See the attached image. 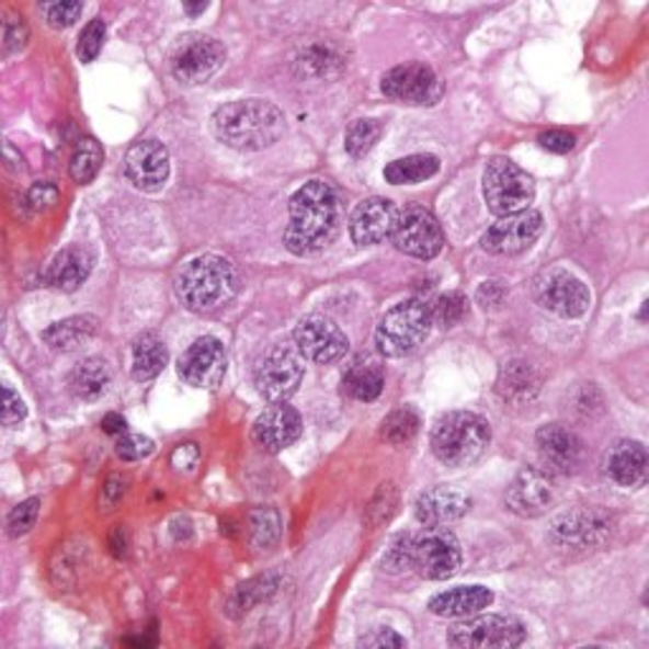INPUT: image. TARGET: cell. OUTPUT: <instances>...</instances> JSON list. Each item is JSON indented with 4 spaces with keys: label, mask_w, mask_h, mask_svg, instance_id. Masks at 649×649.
<instances>
[{
    "label": "cell",
    "mask_w": 649,
    "mask_h": 649,
    "mask_svg": "<svg viewBox=\"0 0 649 649\" xmlns=\"http://www.w3.org/2000/svg\"><path fill=\"white\" fill-rule=\"evenodd\" d=\"M208 8V3H196V5H191V3H185V11H189L191 15H196V13H203Z\"/></svg>",
    "instance_id": "54"
},
{
    "label": "cell",
    "mask_w": 649,
    "mask_h": 649,
    "mask_svg": "<svg viewBox=\"0 0 649 649\" xmlns=\"http://www.w3.org/2000/svg\"><path fill=\"white\" fill-rule=\"evenodd\" d=\"M490 424L472 411H449L432 429V452L446 467H469L490 446Z\"/></svg>",
    "instance_id": "4"
},
{
    "label": "cell",
    "mask_w": 649,
    "mask_h": 649,
    "mask_svg": "<svg viewBox=\"0 0 649 649\" xmlns=\"http://www.w3.org/2000/svg\"><path fill=\"white\" fill-rule=\"evenodd\" d=\"M305 376V358L297 345L274 343L262 358L257 361L254 384L262 399L270 403H284L297 391Z\"/></svg>",
    "instance_id": "7"
},
{
    "label": "cell",
    "mask_w": 649,
    "mask_h": 649,
    "mask_svg": "<svg viewBox=\"0 0 649 649\" xmlns=\"http://www.w3.org/2000/svg\"><path fill=\"white\" fill-rule=\"evenodd\" d=\"M96 322L94 315H75V318H67L61 322H54L52 328H46L41 332V340L52 348V351H75V348L89 343L96 335Z\"/></svg>",
    "instance_id": "28"
},
{
    "label": "cell",
    "mask_w": 649,
    "mask_h": 649,
    "mask_svg": "<svg viewBox=\"0 0 649 649\" xmlns=\"http://www.w3.org/2000/svg\"><path fill=\"white\" fill-rule=\"evenodd\" d=\"M391 239L396 249L413 259H434L444 249V231L432 210L409 206L399 210Z\"/></svg>",
    "instance_id": "11"
},
{
    "label": "cell",
    "mask_w": 649,
    "mask_h": 649,
    "mask_svg": "<svg viewBox=\"0 0 649 649\" xmlns=\"http://www.w3.org/2000/svg\"><path fill=\"white\" fill-rule=\"evenodd\" d=\"M102 429H104V432H107V434H115V436L119 434V436H122V434L127 432V421L122 419L119 413H107V417L102 419Z\"/></svg>",
    "instance_id": "53"
},
{
    "label": "cell",
    "mask_w": 649,
    "mask_h": 649,
    "mask_svg": "<svg viewBox=\"0 0 649 649\" xmlns=\"http://www.w3.org/2000/svg\"><path fill=\"white\" fill-rule=\"evenodd\" d=\"M494 594L487 587H457L436 594L429 602V612L444 619H465V616L480 614L482 608L492 604Z\"/></svg>",
    "instance_id": "24"
},
{
    "label": "cell",
    "mask_w": 649,
    "mask_h": 649,
    "mask_svg": "<svg viewBox=\"0 0 649 649\" xmlns=\"http://www.w3.org/2000/svg\"><path fill=\"white\" fill-rule=\"evenodd\" d=\"M343 391L355 401H376L384 391V371L376 363H355L345 371Z\"/></svg>",
    "instance_id": "33"
},
{
    "label": "cell",
    "mask_w": 649,
    "mask_h": 649,
    "mask_svg": "<svg viewBox=\"0 0 649 649\" xmlns=\"http://www.w3.org/2000/svg\"><path fill=\"white\" fill-rule=\"evenodd\" d=\"M378 137H380V125L376 119H355L345 133V150L351 152L353 158H365L373 148H376Z\"/></svg>",
    "instance_id": "37"
},
{
    "label": "cell",
    "mask_w": 649,
    "mask_h": 649,
    "mask_svg": "<svg viewBox=\"0 0 649 649\" xmlns=\"http://www.w3.org/2000/svg\"><path fill=\"white\" fill-rule=\"evenodd\" d=\"M469 505H472V498L467 492H462L459 487L449 485H436L432 490L421 492L417 500V521L426 527L434 525H449L459 517L467 515Z\"/></svg>",
    "instance_id": "23"
},
{
    "label": "cell",
    "mask_w": 649,
    "mask_h": 649,
    "mask_svg": "<svg viewBox=\"0 0 649 649\" xmlns=\"http://www.w3.org/2000/svg\"><path fill=\"white\" fill-rule=\"evenodd\" d=\"M0 419H3V426H15L26 419V403L19 394L13 391L11 386H3V409H0Z\"/></svg>",
    "instance_id": "45"
},
{
    "label": "cell",
    "mask_w": 649,
    "mask_h": 649,
    "mask_svg": "<svg viewBox=\"0 0 649 649\" xmlns=\"http://www.w3.org/2000/svg\"><path fill=\"white\" fill-rule=\"evenodd\" d=\"M117 457L125 462H140L156 452V442L145 434H122L117 440Z\"/></svg>",
    "instance_id": "43"
},
{
    "label": "cell",
    "mask_w": 649,
    "mask_h": 649,
    "mask_svg": "<svg viewBox=\"0 0 649 649\" xmlns=\"http://www.w3.org/2000/svg\"><path fill=\"white\" fill-rule=\"evenodd\" d=\"M104 162V152H102V145L94 140V137H81L75 148V156H71V178H75L77 183H92L96 173H100Z\"/></svg>",
    "instance_id": "34"
},
{
    "label": "cell",
    "mask_w": 649,
    "mask_h": 649,
    "mask_svg": "<svg viewBox=\"0 0 649 649\" xmlns=\"http://www.w3.org/2000/svg\"><path fill=\"white\" fill-rule=\"evenodd\" d=\"M467 312L469 303L462 292H446V295H442L432 305V318L436 324H442V328H454V324H459L467 318Z\"/></svg>",
    "instance_id": "38"
},
{
    "label": "cell",
    "mask_w": 649,
    "mask_h": 649,
    "mask_svg": "<svg viewBox=\"0 0 649 649\" xmlns=\"http://www.w3.org/2000/svg\"><path fill=\"white\" fill-rule=\"evenodd\" d=\"M380 92L399 104H434L442 96V81L426 64L411 61L388 71Z\"/></svg>",
    "instance_id": "16"
},
{
    "label": "cell",
    "mask_w": 649,
    "mask_h": 649,
    "mask_svg": "<svg viewBox=\"0 0 649 649\" xmlns=\"http://www.w3.org/2000/svg\"><path fill=\"white\" fill-rule=\"evenodd\" d=\"M168 363V348L156 332H143L133 345V378L135 380H150L166 368Z\"/></svg>",
    "instance_id": "31"
},
{
    "label": "cell",
    "mask_w": 649,
    "mask_h": 649,
    "mask_svg": "<svg viewBox=\"0 0 649 649\" xmlns=\"http://www.w3.org/2000/svg\"><path fill=\"white\" fill-rule=\"evenodd\" d=\"M295 345L307 361L332 363L348 353V335L328 315L312 312L297 322Z\"/></svg>",
    "instance_id": "14"
},
{
    "label": "cell",
    "mask_w": 649,
    "mask_h": 649,
    "mask_svg": "<svg viewBox=\"0 0 649 649\" xmlns=\"http://www.w3.org/2000/svg\"><path fill=\"white\" fill-rule=\"evenodd\" d=\"M38 513H41L38 498H29L19 502V505L11 510V515H8V535H11V538H21V535H26L31 527L36 525Z\"/></svg>",
    "instance_id": "39"
},
{
    "label": "cell",
    "mask_w": 649,
    "mask_h": 649,
    "mask_svg": "<svg viewBox=\"0 0 649 649\" xmlns=\"http://www.w3.org/2000/svg\"><path fill=\"white\" fill-rule=\"evenodd\" d=\"M358 647H368V649H384V647H406V639L399 635V631L388 629V627H376L358 639Z\"/></svg>",
    "instance_id": "46"
},
{
    "label": "cell",
    "mask_w": 649,
    "mask_h": 649,
    "mask_svg": "<svg viewBox=\"0 0 649 649\" xmlns=\"http://www.w3.org/2000/svg\"><path fill=\"white\" fill-rule=\"evenodd\" d=\"M277 589H280V579L274 573L257 576V579L241 583V587L234 591L229 596V604H226V614H229L231 619H241V616L249 614L257 604H262L266 599L277 594Z\"/></svg>",
    "instance_id": "30"
},
{
    "label": "cell",
    "mask_w": 649,
    "mask_h": 649,
    "mask_svg": "<svg viewBox=\"0 0 649 649\" xmlns=\"http://www.w3.org/2000/svg\"><path fill=\"white\" fill-rule=\"evenodd\" d=\"M606 472L616 485L639 487L647 477V452L639 442L622 440L612 446L606 457Z\"/></svg>",
    "instance_id": "25"
},
{
    "label": "cell",
    "mask_w": 649,
    "mask_h": 649,
    "mask_svg": "<svg viewBox=\"0 0 649 649\" xmlns=\"http://www.w3.org/2000/svg\"><path fill=\"white\" fill-rule=\"evenodd\" d=\"M127 482L122 480L119 475H112L107 482H104V487H102V498H100V505H102V510H112L117 505V502L125 498V487Z\"/></svg>",
    "instance_id": "50"
},
{
    "label": "cell",
    "mask_w": 649,
    "mask_h": 649,
    "mask_svg": "<svg viewBox=\"0 0 649 649\" xmlns=\"http://www.w3.org/2000/svg\"><path fill=\"white\" fill-rule=\"evenodd\" d=\"M543 234V216L538 210L527 208L521 214L502 216L494 221L482 237V249L498 257H513L531 249Z\"/></svg>",
    "instance_id": "15"
},
{
    "label": "cell",
    "mask_w": 649,
    "mask_h": 649,
    "mask_svg": "<svg viewBox=\"0 0 649 649\" xmlns=\"http://www.w3.org/2000/svg\"><path fill=\"white\" fill-rule=\"evenodd\" d=\"M226 52L216 38L210 36H185L175 46L173 59H170V71L181 84L196 87L208 81L224 67Z\"/></svg>",
    "instance_id": "13"
},
{
    "label": "cell",
    "mask_w": 649,
    "mask_h": 649,
    "mask_svg": "<svg viewBox=\"0 0 649 649\" xmlns=\"http://www.w3.org/2000/svg\"><path fill=\"white\" fill-rule=\"evenodd\" d=\"M482 193L487 208L498 218H502L531 208V203L535 198V185L533 178L527 175L521 166H515L513 160L494 158L487 162L485 168Z\"/></svg>",
    "instance_id": "6"
},
{
    "label": "cell",
    "mask_w": 649,
    "mask_h": 649,
    "mask_svg": "<svg viewBox=\"0 0 649 649\" xmlns=\"http://www.w3.org/2000/svg\"><path fill=\"white\" fill-rule=\"evenodd\" d=\"M384 566H386V571H391V573H403V571H409V568H413V535L411 533L394 538L391 548H388L386 556H384Z\"/></svg>",
    "instance_id": "41"
},
{
    "label": "cell",
    "mask_w": 649,
    "mask_h": 649,
    "mask_svg": "<svg viewBox=\"0 0 649 649\" xmlns=\"http://www.w3.org/2000/svg\"><path fill=\"white\" fill-rule=\"evenodd\" d=\"M29 41V26L23 21V15L15 13H5L3 19V54L11 56L15 52H21Z\"/></svg>",
    "instance_id": "44"
},
{
    "label": "cell",
    "mask_w": 649,
    "mask_h": 649,
    "mask_svg": "<svg viewBox=\"0 0 649 649\" xmlns=\"http://www.w3.org/2000/svg\"><path fill=\"white\" fill-rule=\"evenodd\" d=\"M81 11H84V5L79 0H56V3L41 5V13L46 15L52 29H69L79 19Z\"/></svg>",
    "instance_id": "42"
},
{
    "label": "cell",
    "mask_w": 649,
    "mask_h": 649,
    "mask_svg": "<svg viewBox=\"0 0 649 649\" xmlns=\"http://www.w3.org/2000/svg\"><path fill=\"white\" fill-rule=\"evenodd\" d=\"M538 143L543 150L558 152V156H566V152H571L576 148V137L571 133H566V129H548V133H543L538 137Z\"/></svg>",
    "instance_id": "47"
},
{
    "label": "cell",
    "mask_w": 649,
    "mask_h": 649,
    "mask_svg": "<svg viewBox=\"0 0 649 649\" xmlns=\"http://www.w3.org/2000/svg\"><path fill=\"white\" fill-rule=\"evenodd\" d=\"M540 391V376L527 361H510L502 365L498 378V394L502 401L510 403H531Z\"/></svg>",
    "instance_id": "27"
},
{
    "label": "cell",
    "mask_w": 649,
    "mask_h": 649,
    "mask_svg": "<svg viewBox=\"0 0 649 649\" xmlns=\"http://www.w3.org/2000/svg\"><path fill=\"white\" fill-rule=\"evenodd\" d=\"M505 502L515 515L538 517L546 513L550 502H554V485H550L546 472H540V469L535 467H525L515 475V480L510 482Z\"/></svg>",
    "instance_id": "22"
},
{
    "label": "cell",
    "mask_w": 649,
    "mask_h": 649,
    "mask_svg": "<svg viewBox=\"0 0 649 649\" xmlns=\"http://www.w3.org/2000/svg\"><path fill=\"white\" fill-rule=\"evenodd\" d=\"M198 459H201V452L196 444H181L173 452V467L175 469L185 467V472H193V469L198 467Z\"/></svg>",
    "instance_id": "51"
},
{
    "label": "cell",
    "mask_w": 649,
    "mask_h": 649,
    "mask_svg": "<svg viewBox=\"0 0 649 649\" xmlns=\"http://www.w3.org/2000/svg\"><path fill=\"white\" fill-rule=\"evenodd\" d=\"M440 173V158L429 156V152H419V156L399 158L388 162L384 170V178L391 185H417L424 183L429 178Z\"/></svg>",
    "instance_id": "32"
},
{
    "label": "cell",
    "mask_w": 649,
    "mask_h": 649,
    "mask_svg": "<svg viewBox=\"0 0 649 649\" xmlns=\"http://www.w3.org/2000/svg\"><path fill=\"white\" fill-rule=\"evenodd\" d=\"M112 384V368L110 363L100 358V355H89V358L81 361L69 376V386L75 396L81 401H96L100 396L107 391Z\"/></svg>",
    "instance_id": "29"
},
{
    "label": "cell",
    "mask_w": 649,
    "mask_h": 649,
    "mask_svg": "<svg viewBox=\"0 0 649 649\" xmlns=\"http://www.w3.org/2000/svg\"><path fill=\"white\" fill-rule=\"evenodd\" d=\"M127 531L122 525H117L115 531H112V538H110V548H112V554H115L117 558H122V556H127Z\"/></svg>",
    "instance_id": "52"
},
{
    "label": "cell",
    "mask_w": 649,
    "mask_h": 649,
    "mask_svg": "<svg viewBox=\"0 0 649 649\" xmlns=\"http://www.w3.org/2000/svg\"><path fill=\"white\" fill-rule=\"evenodd\" d=\"M127 178L140 191H160L170 175V156L158 140H140L127 150Z\"/></svg>",
    "instance_id": "18"
},
{
    "label": "cell",
    "mask_w": 649,
    "mask_h": 649,
    "mask_svg": "<svg viewBox=\"0 0 649 649\" xmlns=\"http://www.w3.org/2000/svg\"><path fill=\"white\" fill-rule=\"evenodd\" d=\"M535 444H538L540 459L546 462L548 469L561 475L579 472L583 462V442L571 429L561 424L540 426L538 434H535Z\"/></svg>",
    "instance_id": "20"
},
{
    "label": "cell",
    "mask_w": 649,
    "mask_h": 649,
    "mask_svg": "<svg viewBox=\"0 0 649 649\" xmlns=\"http://www.w3.org/2000/svg\"><path fill=\"white\" fill-rule=\"evenodd\" d=\"M399 208L394 201L373 196L361 201L351 216V237L361 247H373V243L386 241L394 234Z\"/></svg>",
    "instance_id": "19"
},
{
    "label": "cell",
    "mask_w": 649,
    "mask_h": 649,
    "mask_svg": "<svg viewBox=\"0 0 649 649\" xmlns=\"http://www.w3.org/2000/svg\"><path fill=\"white\" fill-rule=\"evenodd\" d=\"M462 566V546L457 535L444 525H434L413 535V568L429 581L452 579Z\"/></svg>",
    "instance_id": "10"
},
{
    "label": "cell",
    "mask_w": 649,
    "mask_h": 649,
    "mask_svg": "<svg viewBox=\"0 0 649 649\" xmlns=\"http://www.w3.org/2000/svg\"><path fill=\"white\" fill-rule=\"evenodd\" d=\"M303 434V419L299 413L287 403H274L272 409H266L262 417L254 421L251 436L259 449L277 454L287 446L295 444Z\"/></svg>",
    "instance_id": "21"
},
{
    "label": "cell",
    "mask_w": 649,
    "mask_h": 649,
    "mask_svg": "<svg viewBox=\"0 0 649 649\" xmlns=\"http://www.w3.org/2000/svg\"><path fill=\"white\" fill-rule=\"evenodd\" d=\"M419 426H421L419 413L413 411L411 406H403V409H396L384 419V424H380V440L394 446L406 444L417 436Z\"/></svg>",
    "instance_id": "35"
},
{
    "label": "cell",
    "mask_w": 649,
    "mask_h": 649,
    "mask_svg": "<svg viewBox=\"0 0 649 649\" xmlns=\"http://www.w3.org/2000/svg\"><path fill=\"white\" fill-rule=\"evenodd\" d=\"M340 231V203L330 183L307 181L289 198V224L284 229V247L295 257L318 254L330 247Z\"/></svg>",
    "instance_id": "1"
},
{
    "label": "cell",
    "mask_w": 649,
    "mask_h": 649,
    "mask_svg": "<svg viewBox=\"0 0 649 649\" xmlns=\"http://www.w3.org/2000/svg\"><path fill=\"white\" fill-rule=\"evenodd\" d=\"M104 36H107V26H104L102 19H94L87 23V29L81 31L79 36V44H77V56L84 64L94 61L96 56L102 52V44H104Z\"/></svg>",
    "instance_id": "40"
},
{
    "label": "cell",
    "mask_w": 649,
    "mask_h": 649,
    "mask_svg": "<svg viewBox=\"0 0 649 649\" xmlns=\"http://www.w3.org/2000/svg\"><path fill=\"white\" fill-rule=\"evenodd\" d=\"M239 270L231 259L201 254L175 277V295L191 312H210L237 297Z\"/></svg>",
    "instance_id": "3"
},
{
    "label": "cell",
    "mask_w": 649,
    "mask_h": 649,
    "mask_svg": "<svg viewBox=\"0 0 649 649\" xmlns=\"http://www.w3.org/2000/svg\"><path fill=\"white\" fill-rule=\"evenodd\" d=\"M56 201H59V189H56L54 183H34V185H31V191H29L31 208L46 210V208H52Z\"/></svg>",
    "instance_id": "48"
},
{
    "label": "cell",
    "mask_w": 649,
    "mask_h": 649,
    "mask_svg": "<svg viewBox=\"0 0 649 649\" xmlns=\"http://www.w3.org/2000/svg\"><path fill=\"white\" fill-rule=\"evenodd\" d=\"M533 299L543 310L558 315V318L573 320L589 312L591 292L573 272L554 266L538 274L533 282Z\"/></svg>",
    "instance_id": "9"
},
{
    "label": "cell",
    "mask_w": 649,
    "mask_h": 649,
    "mask_svg": "<svg viewBox=\"0 0 649 649\" xmlns=\"http://www.w3.org/2000/svg\"><path fill=\"white\" fill-rule=\"evenodd\" d=\"M502 299H505V287H502V282L498 280L482 282L480 289H477V305H482L485 310H494V307H500Z\"/></svg>",
    "instance_id": "49"
},
{
    "label": "cell",
    "mask_w": 649,
    "mask_h": 649,
    "mask_svg": "<svg viewBox=\"0 0 649 649\" xmlns=\"http://www.w3.org/2000/svg\"><path fill=\"white\" fill-rule=\"evenodd\" d=\"M432 305L421 297H409L394 305L376 328V345L386 358H403L424 343L432 330Z\"/></svg>",
    "instance_id": "5"
},
{
    "label": "cell",
    "mask_w": 649,
    "mask_h": 649,
    "mask_svg": "<svg viewBox=\"0 0 649 649\" xmlns=\"http://www.w3.org/2000/svg\"><path fill=\"white\" fill-rule=\"evenodd\" d=\"M226 373V348L218 338L203 335L178 361V376L193 388H216Z\"/></svg>",
    "instance_id": "17"
},
{
    "label": "cell",
    "mask_w": 649,
    "mask_h": 649,
    "mask_svg": "<svg viewBox=\"0 0 649 649\" xmlns=\"http://www.w3.org/2000/svg\"><path fill=\"white\" fill-rule=\"evenodd\" d=\"M280 538V515L272 508H257L249 513V540L259 550L272 548Z\"/></svg>",
    "instance_id": "36"
},
{
    "label": "cell",
    "mask_w": 649,
    "mask_h": 649,
    "mask_svg": "<svg viewBox=\"0 0 649 649\" xmlns=\"http://www.w3.org/2000/svg\"><path fill=\"white\" fill-rule=\"evenodd\" d=\"M210 129L234 150H264L284 135V115L266 100H237L214 112Z\"/></svg>",
    "instance_id": "2"
},
{
    "label": "cell",
    "mask_w": 649,
    "mask_h": 649,
    "mask_svg": "<svg viewBox=\"0 0 649 649\" xmlns=\"http://www.w3.org/2000/svg\"><path fill=\"white\" fill-rule=\"evenodd\" d=\"M89 272H92V257H89V251L81 247H67L52 259V264H48L46 282L52 284L54 289L75 292L79 289V284L89 277Z\"/></svg>",
    "instance_id": "26"
},
{
    "label": "cell",
    "mask_w": 649,
    "mask_h": 649,
    "mask_svg": "<svg viewBox=\"0 0 649 649\" xmlns=\"http://www.w3.org/2000/svg\"><path fill=\"white\" fill-rule=\"evenodd\" d=\"M612 533V517L604 510L579 508L558 515L550 525V543L561 550L599 548Z\"/></svg>",
    "instance_id": "12"
},
{
    "label": "cell",
    "mask_w": 649,
    "mask_h": 649,
    "mask_svg": "<svg viewBox=\"0 0 649 649\" xmlns=\"http://www.w3.org/2000/svg\"><path fill=\"white\" fill-rule=\"evenodd\" d=\"M527 639V629L521 619L508 614H482L454 624L446 642L459 649H510L521 647Z\"/></svg>",
    "instance_id": "8"
}]
</instances>
